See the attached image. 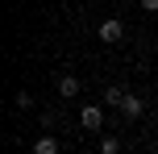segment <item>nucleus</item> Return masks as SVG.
I'll use <instances>...</instances> for the list:
<instances>
[{"mask_svg":"<svg viewBox=\"0 0 158 154\" xmlns=\"http://www.w3.org/2000/svg\"><path fill=\"white\" fill-rule=\"evenodd\" d=\"M54 146H58V142H54V138H50V133H46V138L38 142V150H33V154H54Z\"/></svg>","mask_w":158,"mask_h":154,"instance_id":"423d86ee","label":"nucleus"},{"mask_svg":"<svg viewBox=\"0 0 158 154\" xmlns=\"http://www.w3.org/2000/svg\"><path fill=\"white\" fill-rule=\"evenodd\" d=\"M79 125H83L87 133H96V129L104 125V108H100V104H83V108H79Z\"/></svg>","mask_w":158,"mask_h":154,"instance_id":"f03ea898","label":"nucleus"},{"mask_svg":"<svg viewBox=\"0 0 158 154\" xmlns=\"http://www.w3.org/2000/svg\"><path fill=\"white\" fill-rule=\"evenodd\" d=\"M121 96H125V88H121V83H108V88H104V104L121 108Z\"/></svg>","mask_w":158,"mask_h":154,"instance_id":"39448f33","label":"nucleus"},{"mask_svg":"<svg viewBox=\"0 0 158 154\" xmlns=\"http://www.w3.org/2000/svg\"><path fill=\"white\" fill-rule=\"evenodd\" d=\"M96 33H100V42H104V46H117V42H125V21L108 17V21H104V25H100Z\"/></svg>","mask_w":158,"mask_h":154,"instance_id":"f257e3e1","label":"nucleus"},{"mask_svg":"<svg viewBox=\"0 0 158 154\" xmlns=\"http://www.w3.org/2000/svg\"><path fill=\"white\" fill-rule=\"evenodd\" d=\"M117 146H121L117 138H104V142H100V154H117Z\"/></svg>","mask_w":158,"mask_h":154,"instance_id":"0eeeda50","label":"nucleus"},{"mask_svg":"<svg viewBox=\"0 0 158 154\" xmlns=\"http://www.w3.org/2000/svg\"><path fill=\"white\" fill-rule=\"evenodd\" d=\"M79 88H83V83H79L75 75H58V96H67V100H75V96H79Z\"/></svg>","mask_w":158,"mask_h":154,"instance_id":"20e7f679","label":"nucleus"},{"mask_svg":"<svg viewBox=\"0 0 158 154\" xmlns=\"http://www.w3.org/2000/svg\"><path fill=\"white\" fill-rule=\"evenodd\" d=\"M142 113H146L142 96H137V92H125V96H121V117H125V121H137Z\"/></svg>","mask_w":158,"mask_h":154,"instance_id":"7ed1b4c3","label":"nucleus"},{"mask_svg":"<svg viewBox=\"0 0 158 154\" xmlns=\"http://www.w3.org/2000/svg\"><path fill=\"white\" fill-rule=\"evenodd\" d=\"M154 121H158V113H154Z\"/></svg>","mask_w":158,"mask_h":154,"instance_id":"9d476101","label":"nucleus"},{"mask_svg":"<svg viewBox=\"0 0 158 154\" xmlns=\"http://www.w3.org/2000/svg\"><path fill=\"white\" fill-rule=\"evenodd\" d=\"M154 150H158V142H154Z\"/></svg>","mask_w":158,"mask_h":154,"instance_id":"9b49d317","label":"nucleus"},{"mask_svg":"<svg viewBox=\"0 0 158 154\" xmlns=\"http://www.w3.org/2000/svg\"><path fill=\"white\" fill-rule=\"evenodd\" d=\"M142 8L146 13H158V0H142Z\"/></svg>","mask_w":158,"mask_h":154,"instance_id":"1a4fd4ad","label":"nucleus"},{"mask_svg":"<svg viewBox=\"0 0 158 154\" xmlns=\"http://www.w3.org/2000/svg\"><path fill=\"white\" fill-rule=\"evenodd\" d=\"M17 108H33V96H29V92H17Z\"/></svg>","mask_w":158,"mask_h":154,"instance_id":"6e6552de","label":"nucleus"}]
</instances>
